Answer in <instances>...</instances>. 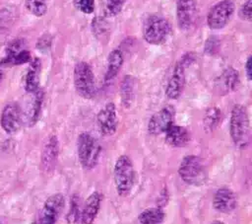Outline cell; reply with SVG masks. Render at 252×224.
<instances>
[{
  "mask_svg": "<svg viewBox=\"0 0 252 224\" xmlns=\"http://www.w3.org/2000/svg\"><path fill=\"white\" fill-rule=\"evenodd\" d=\"M237 204V198L234 191L228 187L219 188L213 199V205L215 209L221 213L232 212Z\"/></svg>",
  "mask_w": 252,
  "mask_h": 224,
  "instance_id": "obj_15",
  "label": "cell"
},
{
  "mask_svg": "<svg viewBox=\"0 0 252 224\" xmlns=\"http://www.w3.org/2000/svg\"><path fill=\"white\" fill-rule=\"evenodd\" d=\"M165 217L164 211L160 207H151L142 211L138 220L141 224H160Z\"/></svg>",
  "mask_w": 252,
  "mask_h": 224,
  "instance_id": "obj_24",
  "label": "cell"
},
{
  "mask_svg": "<svg viewBox=\"0 0 252 224\" xmlns=\"http://www.w3.org/2000/svg\"><path fill=\"white\" fill-rule=\"evenodd\" d=\"M40 69H41V63L38 58H34L31 60V64L25 78V89L30 94L39 89Z\"/></svg>",
  "mask_w": 252,
  "mask_h": 224,
  "instance_id": "obj_22",
  "label": "cell"
},
{
  "mask_svg": "<svg viewBox=\"0 0 252 224\" xmlns=\"http://www.w3.org/2000/svg\"><path fill=\"white\" fill-rule=\"evenodd\" d=\"M220 119H221L220 111L216 107H212V108L208 109L205 112V115L203 118L204 127L210 131L214 130L220 123Z\"/></svg>",
  "mask_w": 252,
  "mask_h": 224,
  "instance_id": "obj_26",
  "label": "cell"
},
{
  "mask_svg": "<svg viewBox=\"0 0 252 224\" xmlns=\"http://www.w3.org/2000/svg\"><path fill=\"white\" fill-rule=\"evenodd\" d=\"M135 80L131 75H126L120 86L121 103L124 108H130L135 97Z\"/></svg>",
  "mask_w": 252,
  "mask_h": 224,
  "instance_id": "obj_23",
  "label": "cell"
},
{
  "mask_svg": "<svg viewBox=\"0 0 252 224\" xmlns=\"http://www.w3.org/2000/svg\"><path fill=\"white\" fill-rule=\"evenodd\" d=\"M97 126L102 135H112L118 125L116 107L113 103H107L96 115Z\"/></svg>",
  "mask_w": 252,
  "mask_h": 224,
  "instance_id": "obj_12",
  "label": "cell"
},
{
  "mask_svg": "<svg viewBox=\"0 0 252 224\" xmlns=\"http://www.w3.org/2000/svg\"><path fill=\"white\" fill-rule=\"evenodd\" d=\"M32 97L28 104L26 105L25 110L22 112V122L28 126H32L36 123L40 116L41 107L43 102V92L38 89L37 91L31 93Z\"/></svg>",
  "mask_w": 252,
  "mask_h": 224,
  "instance_id": "obj_14",
  "label": "cell"
},
{
  "mask_svg": "<svg viewBox=\"0 0 252 224\" xmlns=\"http://www.w3.org/2000/svg\"><path fill=\"white\" fill-rule=\"evenodd\" d=\"M171 32V24L160 15H150L144 21L143 37L150 44L160 45L164 43L170 37Z\"/></svg>",
  "mask_w": 252,
  "mask_h": 224,
  "instance_id": "obj_3",
  "label": "cell"
},
{
  "mask_svg": "<svg viewBox=\"0 0 252 224\" xmlns=\"http://www.w3.org/2000/svg\"><path fill=\"white\" fill-rule=\"evenodd\" d=\"M25 43L22 39L15 40L7 49L6 57L1 61V64L5 65H20L32 60L31 53L25 47Z\"/></svg>",
  "mask_w": 252,
  "mask_h": 224,
  "instance_id": "obj_16",
  "label": "cell"
},
{
  "mask_svg": "<svg viewBox=\"0 0 252 224\" xmlns=\"http://www.w3.org/2000/svg\"><path fill=\"white\" fill-rule=\"evenodd\" d=\"M59 154V143L55 135H51L43 146L41 152V167L45 172H51L57 163Z\"/></svg>",
  "mask_w": 252,
  "mask_h": 224,
  "instance_id": "obj_17",
  "label": "cell"
},
{
  "mask_svg": "<svg viewBox=\"0 0 252 224\" xmlns=\"http://www.w3.org/2000/svg\"><path fill=\"white\" fill-rule=\"evenodd\" d=\"M124 0H103V14L107 18L117 16L123 8Z\"/></svg>",
  "mask_w": 252,
  "mask_h": 224,
  "instance_id": "obj_28",
  "label": "cell"
},
{
  "mask_svg": "<svg viewBox=\"0 0 252 224\" xmlns=\"http://www.w3.org/2000/svg\"><path fill=\"white\" fill-rule=\"evenodd\" d=\"M164 133L165 142L172 147H183L190 141L189 131L180 125L172 124Z\"/></svg>",
  "mask_w": 252,
  "mask_h": 224,
  "instance_id": "obj_21",
  "label": "cell"
},
{
  "mask_svg": "<svg viewBox=\"0 0 252 224\" xmlns=\"http://www.w3.org/2000/svg\"><path fill=\"white\" fill-rule=\"evenodd\" d=\"M113 179L116 191L120 196H127L131 193L136 182V171L127 155L117 158L113 169Z\"/></svg>",
  "mask_w": 252,
  "mask_h": 224,
  "instance_id": "obj_2",
  "label": "cell"
},
{
  "mask_svg": "<svg viewBox=\"0 0 252 224\" xmlns=\"http://www.w3.org/2000/svg\"><path fill=\"white\" fill-rule=\"evenodd\" d=\"M244 69H245L246 77L250 81L252 79V57H251V55H249L247 57L245 65H244Z\"/></svg>",
  "mask_w": 252,
  "mask_h": 224,
  "instance_id": "obj_31",
  "label": "cell"
},
{
  "mask_svg": "<svg viewBox=\"0 0 252 224\" xmlns=\"http://www.w3.org/2000/svg\"><path fill=\"white\" fill-rule=\"evenodd\" d=\"M123 52L119 48H115L109 52L107 56L106 71L104 74V82L106 84H109L116 78L123 66Z\"/></svg>",
  "mask_w": 252,
  "mask_h": 224,
  "instance_id": "obj_20",
  "label": "cell"
},
{
  "mask_svg": "<svg viewBox=\"0 0 252 224\" xmlns=\"http://www.w3.org/2000/svg\"><path fill=\"white\" fill-rule=\"evenodd\" d=\"M0 123L2 128L8 134L16 133L22 124L21 109L16 103H10L5 106L1 112Z\"/></svg>",
  "mask_w": 252,
  "mask_h": 224,
  "instance_id": "obj_13",
  "label": "cell"
},
{
  "mask_svg": "<svg viewBox=\"0 0 252 224\" xmlns=\"http://www.w3.org/2000/svg\"><path fill=\"white\" fill-rule=\"evenodd\" d=\"M229 133L233 144L239 149H246L250 143V122L246 108L236 104L232 107L229 120Z\"/></svg>",
  "mask_w": 252,
  "mask_h": 224,
  "instance_id": "obj_1",
  "label": "cell"
},
{
  "mask_svg": "<svg viewBox=\"0 0 252 224\" xmlns=\"http://www.w3.org/2000/svg\"><path fill=\"white\" fill-rule=\"evenodd\" d=\"M238 16L241 20L246 22H251L252 19V0H245L240 6L238 11Z\"/></svg>",
  "mask_w": 252,
  "mask_h": 224,
  "instance_id": "obj_29",
  "label": "cell"
},
{
  "mask_svg": "<svg viewBox=\"0 0 252 224\" xmlns=\"http://www.w3.org/2000/svg\"><path fill=\"white\" fill-rule=\"evenodd\" d=\"M65 204V197L62 193H54L47 197L39 210L33 224H55Z\"/></svg>",
  "mask_w": 252,
  "mask_h": 224,
  "instance_id": "obj_8",
  "label": "cell"
},
{
  "mask_svg": "<svg viewBox=\"0 0 252 224\" xmlns=\"http://www.w3.org/2000/svg\"><path fill=\"white\" fill-rule=\"evenodd\" d=\"M39 41H42V43H38V47H40V48H43V47H49V45H50V41H51V39L50 38H43V37H41L40 39H39Z\"/></svg>",
  "mask_w": 252,
  "mask_h": 224,
  "instance_id": "obj_32",
  "label": "cell"
},
{
  "mask_svg": "<svg viewBox=\"0 0 252 224\" xmlns=\"http://www.w3.org/2000/svg\"><path fill=\"white\" fill-rule=\"evenodd\" d=\"M32 224H33V222H32Z\"/></svg>",
  "mask_w": 252,
  "mask_h": 224,
  "instance_id": "obj_35",
  "label": "cell"
},
{
  "mask_svg": "<svg viewBox=\"0 0 252 224\" xmlns=\"http://www.w3.org/2000/svg\"><path fill=\"white\" fill-rule=\"evenodd\" d=\"M74 4L84 14H92L94 11V0H74Z\"/></svg>",
  "mask_w": 252,
  "mask_h": 224,
  "instance_id": "obj_30",
  "label": "cell"
},
{
  "mask_svg": "<svg viewBox=\"0 0 252 224\" xmlns=\"http://www.w3.org/2000/svg\"><path fill=\"white\" fill-rule=\"evenodd\" d=\"M101 147L97 139L89 132H82L77 139V153L81 166L86 170L94 168L99 160Z\"/></svg>",
  "mask_w": 252,
  "mask_h": 224,
  "instance_id": "obj_4",
  "label": "cell"
},
{
  "mask_svg": "<svg viewBox=\"0 0 252 224\" xmlns=\"http://www.w3.org/2000/svg\"><path fill=\"white\" fill-rule=\"evenodd\" d=\"M82 203L81 197L78 194H74L70 200V207L67 212V221L68 223L72 224H79L81 221V214H82Z\"/></svg>",
  "mask_w": 252,
  "mask_h": 224,
  "instance_id": "obj_25",
  "label": "cell"
},
{
  "mask_svg": "<svg viewBox=\"0 0 252 224\" xmlns=\"http://www.w3.org/2000/svg\"><path fill=\"white\" fill-rule=\"evenodd\" d=\"M238 84H239L238 72L234 68L228 67L218 78L216 82V87L219 93H220L221 95H224L234 91L237 88Z\"/></svg>",
  "mask_w": 252,
  "mask_h": 224,
  "instance_id": "obj_19",
  "label": "cell"
},
{
  "mask_svg": "<svg viewBox=\"0 0 252 224\" xmlns=\"http://www.w3.org/2000/svg\"><path fill=\"white\" fill-rule=\"evenodd\" d=\"M2 77H3V72H2V70H1V68H0V81L2 80Z\"/></svg>",
  "mask_w": 252,
  "mask_h": 224,
  "instance_id": "obj_34",
  "label": "cell"
},
{
  "mask_svg": "<svg viewBox=\"0 0 252 224\" xmlns=\"http://www.w3.org/2000/svg\"><path fill=\"white\" fill-rule=\"evenodd\" d=\"M25 5L26 8L36 17H42L46 14V0H25Z\"/></svg>",
  "mask_w": 252,
  "mask_h": 224,
  "instance_id": "obj_27",
  "label": "cell"
},
{
  "mask_svg": "<svg viewBox=\"0 0 252 224\" xmlns=\"http://www.w3.org/2000/svg\"><path fill=\"white\" fill-rule=\"evenodd\" d=\"M176 19L178 28L187 32L193 28L197 19L195 0H176Z\"/></svg>",
  "mask_w": 252,
  "mask_h": 224,
  "instance_id": "obj_10",
  "label": "cell"
},
{
  "mask_svg": "<svg viewBox=\"0 0 252 224\" xmlns=\"http://www.w3.org/2000/svg\"><path fill=\"white\" fill-rule=\"evenodd\" d=\"M186 66L188 65L182 59L175 64L165 87V95L168 99L177 100L181 96L185 86Z\"/></svg>",
  "mask_w": 252,
  "mask_h": 224,
  "instance_id": "obj_11",
  "label": "cell"
},
{
  "mask_svg": "<svg viewBox=\"0 0 252 224\" xmlns=\"http://www.w3.org/2000/svg\"><path fill=\"white\" fill-rule=\"evenodd\" d=\"M235 10L232 0H221L216 3L209 11L207 24L211 30H221L230 21Z\"/></svg>",
  "mask_w": 252,
  "mask_h": 224,
  "instance_id": "obj_7",
  "label": "cell"
},
{
  "mask_svg": "<svg viewBox=\"0 0 252 224\" xmlns=\"http://www.w3.org/2000/svg\"><path fill=\"white\" fill-rule=\"evenodd\" d=\"M175 110L172 106H165L154 113L148 122V131L152 135L164 133L172 124H174Z\"/></svg>",
  "mask_w": 252,
  "mask_h": 224,
  "instance_id": "obj_9",
  "label": "cell"
},
{
  "mask_svg": "<svg viewBox=\"0 0 252 224\" xmlns=\"http://www.w3.org/2000/svg\"><path fill=\"white\" fill-rule=\"evenodd\" d=\"M178 175L184 183L195 187L206 183L208 177L203 161L196 155H187L181 160Z\"/></svg>",
  "mask_w": 252,
  "mask_h": 224,
  "instance_id": "obj_5",
  "label": "cell"
},
{
  "mask_svg": "<svg viewBox=\"0 0 252 224\" xmlns=\"http://www.w3.org/2000/svg\"><path fill=\"white\" fill-rule=\"evenodd\" d=\"M101 200L102 195L97 190L92 192L89 195L85 204L82 207L80 224H92L94 221L99 212Z\"/></svg>",
  "mask_w": 252,
  "mask_h": 224,
  "instance_id": "obj_18",
  "label": "cell"
},
{
  "mask_svg": "<svg viewBox=\"0 0 252 224\" xmlns=\"http://www.w3.org/2000/svg\"><path fill=\"white\" fill-rule=\"evenodd\" d=\"M211 224H224V223L221 222V221H215V222H213V223H211Z\"/></svg>",
  "mask_w": 252,
  "mask_h": 224,
  "instance_id": "obj_33",
  "label": "cell"
},
{
  "mask_svg": "<svg viewBox=\"0 0 252 224\" xmlns=\"http://www.w3.org/2000/svg\"><path fill=\"white\" fill-rule=\"evenodd\" d=\"M74 86L79 96L93 99L96 94V85L92 66L86 61L78 62L74 67Z\"/></svg>",
  "mask_w": 252,
  "mask_h": 224,
  "instance_id": "obj_6",
  "label": "cell"
}]
</instances>
